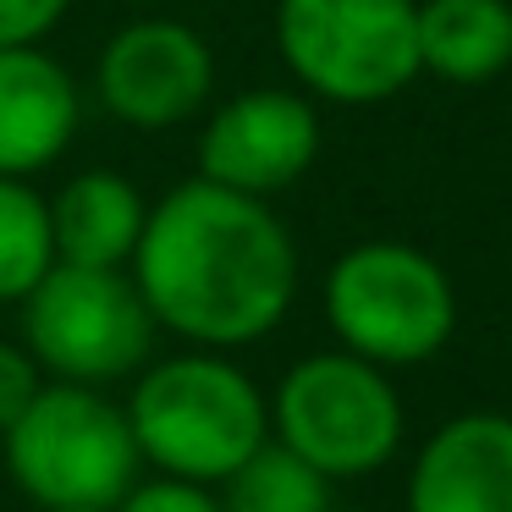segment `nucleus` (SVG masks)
<instances>
[{
	"instance_id": "obj_12",
	"label": "nucleus",
	"mask_w": 512,
	"mask_h": 512,
	"mask_svg": "<svg viewBox=\"0 0 512 512\" xmlns=\"http://www.w3.org/2000/svg\"><path fill=\"white\" fill-rule=\"evenodd\" d=\"M144 221V193L116 171H83L50 199V243H56V259H67V265H133Z\"/></svg>"
},
{
	"instance_id": "obj_3",
	"label": "nucleus",
	"mask_w": 512,
	"mask_h": 512,
	"mask_svg": "<svg viewBox=\"0 0 512 512\" xmlns=\"http://www.w3.org/2000/svg\"><path fill=\"white\" fill-rule=\"evenodd\" d=\"M0 457L12 485L39 512L116 507L138 485V463H144L127 408L78 380H45L28 413L0 435Z\"/></svg>"
},
{
	"instance_id": "obj_18",
	"label": "nucleus",
	"mask_w": 512,
	"mask_h": 512,
	"mask_svg": "<svg viewBox=\"0 0 512 512\" xmlns=\"http://www.w3.org/2000/svg\"><path fill=\"white\" fill-rule=\"evenodd\" d=\"M72 0H0V50L6 45H39L50 28L67 17Z\"/></svg>"
},
{
	"instance_id": "obj_10",
	"label": "nucleus",
	"mask_w": 512,
	"mask_h": 512,
	"mask_svg": "<svg viewBox=\"0 0 512 512\" xmlns=\"http://www.w3.org/2000/svg\"><path fill=\"white\" fill-rule=\"evenodd\" d=\"M408 512H512V413H457L408 468Z\"/></svg>"
},
{
	"instance_id": "obj_19",
	"label": "nucleus",
	"mask_w": 512,
	"mask_h": 512,
	"mask_svg": "<svg viewBox=\"0 0 512 512\" xmlns=\"http://www.w3.org/2000/svg\"><path fill=\"white\" fill-rule=\"evenodd\" d=\"M50 512H111V507H50Z\"/></svg>"
},
{
	"instance_id": "obj_4",
	"label": "nucleus",
	"mask_w": 512,
	"mask_h": 512,
	"mask_svg": "<svg viewBox=\"0 0 512 512\" xmlns=\"http://www.w3.org/2000/svg\"><path fill=\"white\" fill-rule=\"evenodd\" d=\"M325 320L380 369L430 364L457 331L452 276L413 243H358L325 270Z\"/></svg>"
},
{
	"instance_id": "obj_20",
	"label": "nucleus",
	"mask_w": 512,
	"mask_h": 512,
	"mask_svg": "<svg viewBox=\"0 0 512 512\" xmlns=\"http://www.w3.org/2000/svg\"><path fill=\"white\" fill-rule=\"evenodd\" d=\"M331 512H369V507H331Z\"/></svg>"
},
{
	"instance_id": "obj_16",
	"label": "nucleus",
	"mask_w": 512,
	"mask_h": 512,
	"mask_svg": "<svg viewBox=\"0 0 512 512\" xmlns=\"http://www.w3.org/2000/svg\"><path fill=\"white\" fill-rule=\"evenodd\" d=\"M111 512H221V496L199 479H177V474H155L138 479Z\"/></svg>"
},
{
	"instance_id": "obj_11",
	"label": "nucleus",
	"mask_w": 512,
	"mask_h": 512,
	"mask_svg": "<svg viewBox=\"0 0 512 512\" xmlns=\"http://www.w3.org/2000/svg\"><path fill=\"white\" fill-rule=\"evenodd\" d=\"M83 122L72 72L39 45L0 50V177H34L67 155Z\"/></svg>"
},
{
	"instance_id": "obj_8",
	"label": "nucleus",
	"mask_w": 512,
	"mask_h": 512,
	"mask_svg": "<svg viewBox=\"0 0 512 512\" xmlns=\"http://www.w3.org/2000/svg\"><path fill=\"white\" fill-rule=\"evenodd\" d=\"M94 89L116 122L138 127V133H166L210 100L215 56L199 28L177 23V17H138L105 39Z\"/></svg>"
},
{
	"instance_id": "obj_15",
	"label": "nucleus",
	"mask_w": 512,
	"mask_h": 512,
	"mask_svg": "<svg viewBox=\"0 0 512 512\" xmlns=\"http://www.w3.org/2000/svg\"><path fill=\"white\" fill-rule=\"evenodd\" d=\"M50 265V199H39L28 177H0V303H23Z\"/></svg>"
},
{
	"instance_id": "obj_7",
	"label": "nucleus",
	"mask_w": 512,
	"mask_h": 512,
	"mask_svg": "<svg viewBox=\"0 0 512 512\" xmlns=\"http://www.w3.org/2000/svg\"><path fill=\"white\" fill-rule=\"evenodd\" d=\"M155 331V314L127 270L56 259L23 298V347L45 375L78 386H111L144 369Z\"/></svg>"
},
{
	"instance_id": "obj_14",
	"label": "nucleus",
	"mask_w": 512,
	"mask_h": 512,
	"mask_svg": "<svg viewBox=\"0 0 512 512\" xmlns=\"http://www.w3.org/2000/svg\"><path fill=\"white\" fill-rule=\"evenodd\" d=\"M331 479L270 435L221 479V512H331Z\"/></svg>"
},
{
	"instance_id": "obj_5",
	"label": "nucleus",
	"mask_w": 512,
	"mask_h": 512,
	"mask_svg": "<svg viewBox=\"0 0 512 512\" xmlns=\"http://www.w3.org/2000/svg\"><path fill=\"white\" fill-rule=\"evenodd\" d=\"M276 45L314 100H397L419 78V0H276Z\"/></svg>"
},
{
	"instance_id": "obj_1",
	"label": "nucleus",
	"mask_w": 512,
	"mask_h": 512,
	"mask_svg": "<svg viewBox=\"0 0 512 512\" xmlns=\"http://www.w3.org/2000/svg\"><path fill=\"white\" fill-rule=\"evenodd\" d=\"M133 281L155 325L221 353L287 320L298 298V248L265 199L193 177L149 210Z\"/></svg>"
},
{
	"instance_id": "obj_13",
	"label": "nucleus",
	"mask_w": 512,
	"mask_h": 512,
	"mask_svg": "<svg viewBox=\"0 0 512 512\" xmlns=\"http://www.w3.org/2000/svg\"><path fill=\"white\" fill-rule=\"evenodd\" d=\"M512 67L507 0H419V72L446 83H490Z\"/></svg>"
},
{
	"instance_id": "obj_9",
	"label": "nucleus",
	"mask_w": 512,
	"mask_h": 512,
	"mask_svg": "<svg viewBox=\"0 0 512 512\" xmlns=\"http://www.w3.org/2000/svg\"><path fill=\"white\" fill-rule=\"evenodd\" d=\"M314 155H320V116L309 94L292 89L232 94L199 133V177L254 199L292 188L314 166Z\"/></svg>"
},
{
	"instance_id": "obj_2",
	"label": "nucleus",
	"mask_w": 512,
	"mask_h": 512,
	"mask_svg": "<svg viewBox=\"0 0 512 512\" xmlns=\"http://www.w3.org/2000/svg\"><path fill=\"white\" fill-rule=\"evenodd\" d=\"M127 424L144 463H155L160 474L221 485L243 457L270 441V402L232 358L204 347L144 364Z\"/></svg>"
},
{
	"instance_id": "obj_17",
	"label": "nucleus",
	"mask_w": 512,
	"mask_h": 512,
	"mask_svg": "<svg viewBox=\"0 0 512 512\" xmlns=\"http://www.w3.org/2000/svg\"><path fill=\"white\" fill-rule=\"evenodd\" d=\"M45 391V369L23 342H0V435L28 413V402Z\"/></svg>"
},
{
	"instance_id": "obj_6",
	"label": "nucleus",
	"mask_w": 512,
	"mask_h": 512,
	"mask_svg": "<svg viewBox=\"0 0 512 512\" xmlns=\"http://www.w3.org/2000/svg\"><path fill=\"white\" fill-rule=\"evenodd\" d=\"M270 430L325 479H364L402 446V402L380 364L358 353H314L281 375Z\"/></svg>"
}]
</instances>
